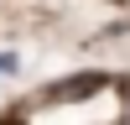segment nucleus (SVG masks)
I'll return each mask as SVG.
<instances>
[{
    "label": "nucleus",
    "instance_id": "obj_1",
    "mask_svg": "<svg viewBox=\"0 0 130 125\" xmlns=\"http://www.w3.org/2000/svg\"><path fill=\"white\" fill-rule=\"evenodd\" d=\"M16 63H21L16 52H0V78H5V73H16Z\"/></svg>",
    "mask_w": 130,
    "mask_h": 125
}]
</instances>
